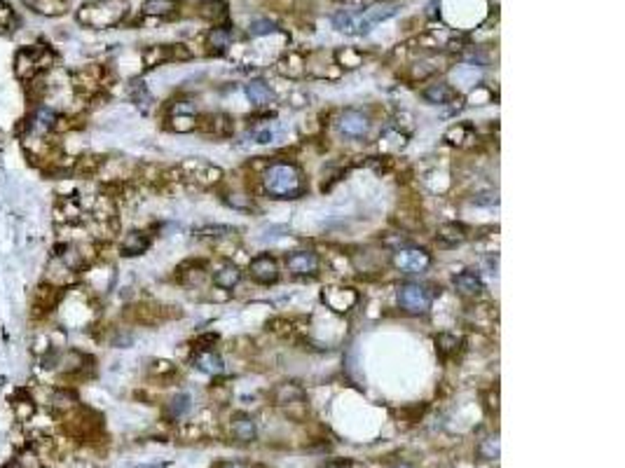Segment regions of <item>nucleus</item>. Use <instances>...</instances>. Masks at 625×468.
Segmentation results:
<instances>
[{
    "mask_svg": "<svg viewBox=\"0 0 625 468\" xmlns=\"http://www.w3.org/2000/svg\"><path fill=\"white\" fill-rule=\"evenodd\" d=\"M459 344H462V340L454 338V335H450V333H443V335H438V338H436V347H438V353H440L443 358L457 353Z\"/></svg>",
    "mask_w": 625,
    "mask_h": 468,
    "instance_id": "obj_33",
    "label": "nucleus"
},
{
    "mask_svg": "<svg viewBox=\"0 0 625 468\" xmlns=\"http://www.w3.org/2000/svg\"><path fill=\"white\" fill-rule=\"evenodd\" d=\"M230 429H232V436H235L239 443H251V441H255V433H258V429H255L253 417H251V414H244V412H237L235 417H232Z\"/></svg>",
    "mask_w": 625,
    "mask_h": 468,
    "instance_id": "obj_18",
    "label": "nucleus"
},
{
    "mask_svg": "<svg viewBox=\"0 0 625 468\" xmlns=\"http://www.w3.org/2000/svg\"><path fill=\"white\" fill-rule=\"evenodd\" d=\"M192 365L207 375H220L225 370L223 358H220L213 349H197L195 356H192Z\"/></svg>",
    "mask_w": 625,
    "mask_h": 468,
    "instance_id": "obj_16",
    "label": "nucleus"
},
{
    "mask_svg": "<svg viewBox=\"0 0 625 468\" xmlns=\"http://www.w3.org/2000/svg\"><path fill=\"white\" fill-rule=\"evenodd\" d=\"M56 64V54L47 45H26L14 54V73L21 82H31V80L45 78V73L52 71Z\"/></svg>",
    "mask_w": 625,
    "mask_h": 468,
    "instance_id": "obj_2",
    "label": "nucleus"
},
{
    "mask_svg": "<svg viewBox=\"0 0 625 468\" xmlns=\"http://www.w3.org/2000/svg\"><path fill=\"white\" fill-rule=\"evenodd\" d=\"M394 267L405 274H422L431 267V255L424 248H399L394 253Z\"/></svg>",
    "mask_w": 625,
    "mask_h": 468,
    "instance_id": "obj_6",
    "label": "nucleus"
},
{
    "mask_svg": "<svg viewBox=\"0 0 625 468\" xmlns=\"http://www.w3.org/2000/svg\"><path fill=\"white\" fill-rule=\"evenodd\" d=\"M215 340H218V335H215V333L202 335V338H197V340H195V347H197V349H209V347H211Z\"/></svg>",
    "mask_w": 625,
    "mask_h": 468,
    "instance_id": "obj_43",
    "label": "nucleus"
},
{
    "mask_svg": "<svg viewBox=\"0 0 625 468\" xmlns=\"http://www.w3.org/2000/svg\"><path fill=\"white\" fill-rule=\"evenodd\" d=\"M394 468H414V466H410V464H399V466H394Z\"/></svg>",
    "mask_w": 625,
    "mask_h": 468,
    "instance_id": "obj_47",
    "label": "nucleus"
},
{
    "mask_svg": "<svg viewBox=\"0 0 625 468\" xmlns=\"http://www.w3.org/2000/svg\"><path fill=\"white\" fill-rule=\"evenodd\" d=\"M64 295H66V288L54 286V283H49V281L38 283L31 295V318L33 321H45L47 316H52V314L59 309Z\"/></svg>",
    "mask_w": 625,
    "mask_h": 468,
    "instance_id": "obj_4",
    "label": "nucleus"
},
{
    "mask_svg": "<svg viewBox=\"0 0 625 468\" xmlns=\"http://www.w3.org/2000/svg\"><path fill=\"white\" fill-rule=\"evenodd\" d=\"M152 239L150 234L143 230H132L122 237L120 242V255L124 258H136V255H143L148 248H150Z\"/></svg>",
    "mask_w": 625,
    "mask_h": 468,
    "instance_id": "obj_13",
    "label": "nucleus"
},
{
    "mask_svg": "<svg viewBox=\"0 0 625 468\" xmlns=\"http://www.w3.org/2000/svg\"><path fill=\"white\" fill-rule=\"evenodd\" d=\"M232 129H235V124H232V117L223 115V113H218V115H211V117H209V124H207V131H209V134L225 139V136H230V134H232Z\"/></svg>",
    "mask_w": 625,
    "mask_h": 468,
    "instance_id": "obj_28",
    "label": "nucleus"
},
{
    "mask_svg": "<svg viewBox=\"0 0 625 468\" xmlns=\"http://www.w3.org/2000/svg\"><path fill=\"white\" fill-rule=\"evenodd\" d=\"M276 31V24L270 19H255L251 26H248V33L251 36H267V33Z\"/></svg>",
    "mask_w": 625,
    "mask_h": 468,
    "instance_id": "obj_39",
    "label": "nucleus"
},
{
    "mask_svg": "<svg viewBox=\"0 0 625 468\" xmlns=\"http://www.w3.org/2000/svg\"><path fill=\"white\" fill-rule=\"evenodd\" d=\"M319 468H346V461H326Z\"/></svg>",
    "mask_w": 625,
    "mask_h": 468,
    "instance_id": "obj_44",
    "label": "nucleus"
},
{
    "mask_svg": "<svg viewBox=\"0 0 625 468\" xmlns=\"http://www.w3.org/2000/svg\"><path fill=\"white\" fill-rule=\"evenodd\" d=\"M452 286L457 288V293L466 295V298H478L482 290H485V283H482V279L475 272H459L452 279Z\"/></svg>",
    "mask_w": 625,
    "mask_h": 468,
    "instance_id": "obj_15",
    "label": "nucleus"
},
{
    "mask_svg": "<svg viewBox=\"0 0 625 468\" xmlns=\"http://www.w3.org/2000/svg\"><path fill=\"white\" fill-rule=\"evenodd\" d=\"M195 127H197L195 115H192V113H183V110H178V108H176V115L172 117V129L180 131V134H185V131H192Z\"/></svg>",
    "mask_w": 625,
    "mask_h": 468,
    "instance_id": "obj_34",
    "label": "nucleus"
},
{
    "mask_svg": "<svg viewBox=\"0 0 625 468\" xmlns=\"http://www.w3.org/2000/svg\"><path fill=\"white\" fill-rule=\"evenodd\" d=\"M263 185L267 195L274 199H298L305 195V180L303 174L295 164H272L263 176Z\"/></svg>",
    "mask_w": 625,
    "mask_h": 468,
    "instance_id": "obj_1",
    "label": "nucleus"
},
{
    "mask_svg": "<svg viewBox=\"0 0 625 468\" xmlns=\"http://www.w3.org/2000/svg\"><path fill=\"white\" fill-rule=\"evenodd\" d=\"M399 302L408 314L419 316V314H426L431 309L434 293H431V288L422 286V283H403L399 288Z\"/></svg>",
    "mask_w": 625,
    "mask_h": 468,
    "instance_id": "obj_5",
    "label": "nucleus"
},
{
    "mask_svg": "<svg viewBox=\"0 0 625 468\" xmlns=\"http://www.w3.org/2000/svg\"><path fill=\"white\" fill-rule=\"evenodd\" d=\"M286 267L293 277H314L319 272V255L314 250H295L286 258Z\"/></svg>",
    "mask_w": 625,
    "mask_h": 468,
    "instance_id": "obj_9",
    "label": "nucleus"
},
{
    "mask_svg": "<svg viewBox=\"0 0 625 468\" xmlns=\"http://www.w3.org/2000/svg\"><path fill=\"white\" fill-rule=\"evenodd\" d=\"M436 242L445 248L459 246V244L466 242V227L459 225V222H443L438 227V234H436Z\"/></svg>",
    "mask_w": 625,
    "mask_h": 468,
    "instance_id": "obj_17",
    "label": "nucleus"
},
{
    "mask_svg": "<svg viewBox=\"0 0 625 468\" xmlns=\"http://www.w3.org/2000/svg\"><path fill=\"white\" fill-rule=\"evenodd\" d=\"M422 96H424L426 101H429V104H434V106H445V104H450V101L457 99V91H454L450 84L438 82V84H431V87H426L422 91Z\"/></svg>",
    "mask_w": 625,
    "mask_h": 468,
    "instance_id": "obj_20",
    "label": "nucleus"
},
{
    "mask_svg": "<svg viewBox=\"0 0 625 468\" xmlns=\"http://www.w3.org/2000/svg\"><path fill=\"white\" fill-rule=\"evenodd\" d=\"M363 12H366L368 21L375 26V24H379V21L389 19V16H394L396 12H399V3H377V5H373V8L363 10Z\"/></svg>",
    "mask_w": 625,
    "mask_h": 468,
    "instance_id": "obj_26",
    "label": "nucleus"
},
{
    "mask_svg": "<svg viewBox=\"0 0 625 468\" xmlns=\"http://www.w3.org/2000/svg\"><path fill=\"white\" fill-rule=\"evenodd\" d=\"M124 0H94L78 10V21L89 28H110L122 19Z\"/></svg>",
    "mask_w": 625,
    "mask_h": 468,
    "instance_id": "obj_3",
    "label": "nucleus"
},
{
    "mask_svg": "<svg viewBox=\"0 0 625 468\" xmlns=\"http://www.w3.org/2000/svg\"><path fill=\"white\" fill-rule=\"evenodd\" d=\"M190 408H192V398L187 396V393H178V396L172 398V403H169V414L178 419V417L190 412Z\"/></svg>",
    "mask_w": 625,
    "mask_h": 468,
    "instance_id": "obj_35",
    "label": "nucleus"
},
{
    "mask_svg": "<svg viewBox=\"0 0 625 468\" xmlns=\"http://www.w3.org/2000/svg\"><path fill=\"white\" fill-rule=\"evenodd\" d=\"M230 43H232V28L230 26L213 28L211 36H209V45H211V49L215 54L225 52V49L230 47Z\"/></svg>",
    "mask_w": 625,
    "mask_h": 468,
    "instance_id": "obj_29",
    "label": "nucleus"
},
{
    "mask_svg": "<svg viewBox=\"0 0 625 468\" xmlns=\"http://www.w3.org/2000/svg\"><path fill=\"white\" fill-rule=\"evenodd\" d=\"M101 87V73L99 68H82L73 75V89L80 96H94Z\"/></svg>",
    "mask_w": 625,
    "mask_h": 468,
    "instance_id": "obj_14",
    "label": "nucleus"
},
{
    "mask_svg": "<svg viewBox=\"0 0 625 468\" xmlns=\"http://www.w3.org/2000/svg\"><path fill=\"white\" fill-rule=\"evenodd\" d=\"M274 401L281 408H288V405H305V391L300 389L298 384H281L276 386L274 391Z\"/></svg>",
    "mask_w": 625,
    "mask_h": 468,
    "instance_id": "obj_22",
    "label": "nucleus"
},
{
    "mask_svg": "<svg viewBox=\"0 0 625 468\" xmlns=\"http://www.w3.org/2000/svg\"><path fill=\"white\" fill-rule=\"evenodd\" d=\"M200 12H202V16H207V19H211V21H225L227 5H225V0H202Z\"/></svg>",
    "mask_w": 625,
    "mask_h": 468,
    "instance_id": "obj_27",
    "label": "nucleus"
},
{
    "mask_svg": "<svg viewBox=\"0 0 625 468\" xmlns=\"http://www.w3.org/2000/svg\"><path fill=\"white\" fill-rule=\"evenodd\" d=\"M218 468H248L246 464H239V461H230V464H220Z\"/></svg>",
    "mask_w": 625,
    "mask_h": 468,
    "instance_id": "obj_46",
    "label": "nucleus"
},
{
    "mask_svg": "<svg viewBox=\"0 0 625 468\" xmlns=\"http://www.w3.org/2000/svg\"><path fill=\"white\" fill-rule=\"evenodd\" d=\"M452 78L457 80L459 84H475L478 73H475V66H459L457 71L452 73Z\"/></svg>",
    "mask_w": 625,
    "mask_h": 468,
    "instance_id": "obj_37",
    "label": "nucleus"
},
{
    "mask_svg": "<svg viewBox=\"0 0 625 468\" xmlns=\"http://www.w3.org/2000/svg\"><path fill=\"white\" fill-rule=\"evenodd\" d=\"M253 136H255V141H258V143H272V141H274V129L267 124L265 129H258Z\"/></svg>",
    "mask_w": 625,
    "mask_h": 468,
    "instance_id": "obj_42",
    "label": "nucleus"
},
{
    "mask_svg": "<svg viewBox=\"0 0 625 468\" xmlns=\"http://www.w3.org/2000/svg\"><path fill=\"white\" fill-rule=\"evenodd\" d=\"M178 10V0H145L143 14L145 16H169Z\"/></svg>",
    "mask_w": 625,
    "mask_h": 468,
    "instance_id": "obj_25",
    "label": "nucleus"
},
{
    "mask_svg": "<svg viewBox=\"0 0 625 468\" xmlns=\"http://www.w3.org/2000/svg\"><path fill=\"white\" fill-rule=\"evenodd\" d=\"M152 468H157V466H152Z\"/></svg>",
    "mask_w": 625,
    "mask_h": 468,
    "instance_id": "obj_48",
    "label": "nucleus"
},
{
    "mask_svg": "<svg viewBox=\"0 0 625 468\" xmlns=\"http://www.w3.org/2000/svg\"><path fill=\"white\" fill-rule=\"evenodd\" d=\"M246 96H248V101H251L255 108H265V106H270L272 101H274V94H272V89L267 87L265 82H260V80H251V82L246 84Z\"/></svg>",
    "mask_w": 625,
    "mask_h": 468,
    "instance_id": "obj_21",
    "label": "nucleus"
},
{
    "mask_svg": "<svg viewBox=\"0 0 625 468\" xmlns=\"http://www.w3.org/2000/svg\"><path fill=\"white\" fill-rule=\"evenodd\" d=\"M340 131L349 139H363L370 131V119L361 110H344L340 115Z\"/></svg>",
    "mask_w": 625,
    "mask_h": 468,
    "instance_id": "obj_12",
    "label": "nucleus"
},
{
    "mask_svg": "<svg viewBox=\"0 0 625 468\" xmlns=\"http://www.w3.org/2000/svg\"><path fill=\"white\" fill-rule=\"evenodd\" d=\"M36 12L61 14L64 12V3H61V0H36Z\"/></svg>",
    "mask_w": 625,
    "mask_h": 468,
    "instance_id": "obj_38",
    "label": "nucleus"
},
{
    "mask_svg": "<svg viewBox=\"0 0 625 468\" xmlns=\"http://www.w3.org/2000/svg\"><path fill=\"white\" fill-rule=\"evenodd\" d=\"M227 204H230L232 209H239V211H253L251 197H244V195H230L227 197Z\"/></svg>",
    "mask_w": 625,
    "mask_h": 468,
    "instance_id": "obj_40",
    "label": "nucleus"
},
{
    "mask_svg": "<svg viewBox=\"0 0 625 468\" xmlns=\"http://www.w3.org/2000/svg\"><path fill=\"white\" fill-rule=\"evenodd\" d=\"M321 300H323V305L331 307L333 312L344 314V312H349L356 302H359V293H356L354 288H335L333 286V288L323 290Z\"/></svg>",
    "mask_w": 625,
    "mask_h": 468,
    "instance_id": "obj_10",
    "label": "nucleus"
},
{
    "mask_svg": "<svg viewBox=\"0 0 625 468\" xmlns=\"http://www.w3.org/2000/svg\"><path fill=\"white\" fill-rule=\"evenodd\" d=\"M78 405V396L73 389H68V386H61V389H56L52 393V410L56 414H66L68 410H73Z\"/></svg>",
    "mask_w": 625,
    "mask_h": 468,
    "instance_id": "obj_24",
    "label": "nucleus"
},
{
    "mask_svg": "<svg viewBox=\"0 0 625 468\" xmlns=\"http://www.w3.org/2000/svg\"><path fill=\"white\" fill-rule=\"evenodd\" d=\"M471 136H473V127L471 124H454L445 131V141L452 145H464L466 141H471Z\"/></svg>",
    "mask_w": 625,
    "mask_h": 468,
    "instance_id": "obj_31",
    "label": "nucleus"
},
{
    "mask_svg": "<svg viewBox=\"0 0 625 468\" xmlns=\"http://www.w3.org/2000/svg\"><path fill=\"white\" fill-rule=\"evenodd\" d=\"M239 279H241L239 267L232 265V262H225V265L213 274V283H215L218 288H225V290H232V288H235L237 283H239Z\"/></svg>",
    "mask_w": 625,
    "mask_h": 468,
    "instance_id": "obj_23",
    "label": "nucleus"
},
{
    "mask_svg": "<svg viewBox=\"0 0 625 468\" xmlns=\"http://www.w3.org/2000/svg\"><path fill=\"white\" fill-rule=\"evenodd\" d=\"M148 375L157 382H167L176 375V365L169 361H152L150 368H148Z\"/></svg>",
    "mask_w": 625,
    "mask_h": 468,
    "instance_id": "obj_32",
    "label": "nucleus"
},
{
    "mask_svg": "<svg viewBox=\"0 0 625 468\" xmlns=\"http://www.w3.org/2000/svg\"><path fill=\"white\" fill-rule=\"evenodd\" d=\"M3 468H24V461L21 459H12V461H8Z\"/></svg>",
    "mask_w": 625,
    "mask_h": 468,
    "instance_id": "obj_45",
    "label": "nucleus"
},
{
    "mask_svg": "<svg viewBox=\"0 0 625 468\" xmlns=\"http://www.w3.org/2000/svg\"><path fill=\"white\" fill-rule=\"evenodd\" d=\"M333 26L342 33H349V36H366V33L373 28V24L368 21L363 10H340V12L333 16Z\"/></svg>",
    "mask_w": 625,
    "mask_h": 468,
    "instance_id": "obj_8",
    "label": "nucleus"
},
{
    "mask_svg": "<svg viewBox=\"0 0 625 468\" xmlns=\"http://www.w3.org/2000/svg\"><path fill=\"white\" fill-rule=\"evenodd\" d=\"M84 215V209H82V202L78 195H61L59 199L54 202V222L61 227H68V225H78V222L82 220Z\"/></svg>",
    "mask_w": 625,
    "mask_h": 468,
    "instance_id": "obj_7",
    "label": "nucleus"
},
{
    "mask_svg": "<svg viewBox=\"0 0 625 468\" xmlns=\"http://www.w3.org/2000/svg\"><path fill=\"white\" fill-rule=\"evenodd\" d=\"M248 272H251L253 281L263 283V286H270V283H274L276 279H279V265H276V260L267 253L253 258L251 265H248Z\"/></svg>",
    "mask_w": 625,
    "mask_h": 468,
    "instance_id": "obj_11",
    "label": "nucleus"
},
{
    "mask_svg": "<svg viewBox=\"0 0 625 468\" xmlns=\"http://www.w3.org/2000/svg\"><path fill=\"white\" fill-rule=\"evenodd\" d=\"M499 454H502V443H499V436L485 438V441L478 445V456L482 461H497Z\"/></svg>",
    "mask_w": 625,
    "mask_h": 468,
    "instance_id": "obj_30",
    "label": "nucleus"
},
{
    "mask_svg": "<svg viewBox=\"0 0 625 468\" xmlns=\"http://www.w3.org/2000/svg\"><path fill=\"white\" fill-rule=\"evenodd\" d=\"M16 26V12L12 10V5L0 0V31H12Z\"/></svg>",
    "mask_w": 625,
    "mask_h": 468,
    "instance_id": "obj_36",
    "label": "nucleus"
},
{
    "mask_svg": "<svg viewBox=\"0 0 625 468\" xmlns=\"http://www.w3.org/2000/svg\"><path fill=\"white\" fill-rule=\"evenodd\" d=\"M338 59L342 61L346 68H356L361 64V54L354 52V49H344V52H338Z\"/></svg>",
    "mask_w": 625,
    "mask_h": 468,
    "instance_id": "obj_41",
    "label": "nucleus"
},
{
    "mask_svg": "<svg viewBox=\"0 0 625 468\" xmlns=\"http://www.w3.org/2000/svg\"><path fill=\"white\" fill-rule=\"evenodd\" d=\"M12 410H14V414H16V419L19 421H28L33 414H36L38 405L26 389H19L12 396Z\"/></svg>",
    "mask_w": 625,
    "mask_h": 468,
    "instance_id": "obj_19",
    "label": "nucleus"
}]
</instances>
